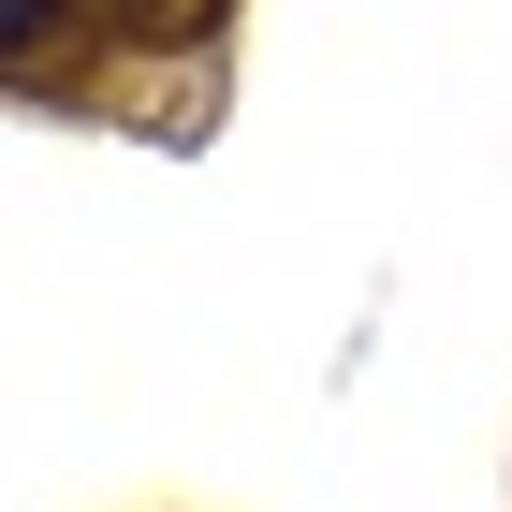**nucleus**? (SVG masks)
I'll list each match as a JSON object with an SVG mask.
<instances>
[{
    "label": "nucleus",
    "mask_w": 512,
    "mask_h": 512,
    "mask_svg": "<svg viewBox=\"0 0 512 512\" xmlns=\"http://www.w3.org/2000/svg\"><path fill=\"white\" fill-rule=\"evenodd\" d=\"M235 15V0H103V30H132V44H205Z\"/></svg>",
    "instance_id": "obj_1"
}]
</instances>
